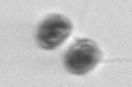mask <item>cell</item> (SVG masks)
<instances>
[{
	"instance_id": "1",
	"label": "cell",
	"mask_w": 132,
	"mask_h": 87,
	"mask_svg": "<svg viewBox=\"0 0 132 87\" xmlns=\"http://www.w3.org/2000/svg\"><path fill=\"white\" fill-rule=\"evenodd\" d=\"M102 53L98 45L91 39L76 40L64 55V65L72 74H86L99 64Z\"/></svg>"
},
{
	"instance_id": "2",
	"label": "cell",
	"mask_w": 132,
	"mask_h": 87,
	"mask_svg": "<svg viewBox=\"0 0 132 87\" xmlns=\"http://www.w3.org/2000/svg\"><path fill=\"white\" fill-rule=\"evenodd\" d=\"M71 31L72 24L69 18L61 14H51L40 22L36 38L41 48L52 51L63 45Z\"/></svg>"
}]
</instances>
